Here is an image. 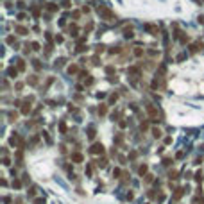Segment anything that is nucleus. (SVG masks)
I'll use <instances>...</instances> for the list:
<instances>
[{
    "label": "nucleus",
    "instance_id": "aec40b11",
    "mask_svg": "<svg viewBox=\"0 0 204 204\" xmlns=\"http://www.w3.org/2000/svg\"><path fill=\"white\" fill-rule=\"evenodd\" d=\"M59 129H61V133H66V125H65V124H61Z\"/></svg>",
    "mask_w": 204,
    "mask_h": 204
},
{
    "label": "nucleus",
    "instance_id": "f03ea898",
    "mask_svg": "<svg viewBox=\"0 0 204 204\" xmlns=\"http://www.w3.org/2000/svg\"><path fill=\"white\" fill-rule=\"evenodd\" d=\"M91 152L93 154H104V147H102V143H95L91 147Z\"/></svg>",
    "mask_w": 204,
    "mask_h": 204
},
{
    "label": "nucleus",
    "instance_id": "6ab92c4d",
    "mask_svg": "<svg viewBox=\"0 0 204 204\" xmlns=\"http://www.w3.org/2000/svg\"><path fill=\"white\" fill-rule=\"evenodd\" d=\"M13 186H16V188H20V186H22V183H20V181H13Z\"/></svg>",
    "mask_w": 204,
    "mask_h": 204
},
{
    "label": "nucleus",
    "instance_id": "0eeeda50",
    "mask_svg": "<svg viewBox=\"0 0 204 204\" xmlns=\"http://www.w3.org/2000/svg\"><path fill=\"white\" fill-rule=\"evenodd\" d=\"M88 136H90V138H95V127H90V131H88Z\"/></svg>",
    "mask_w": 204,
    "mask_h": 204
},
{
    "label": "nucleus",
    "instance_id": "6e6552de",
    "mask_svg": "<svg viewBox=\"0 0 204 204\" xmlns=\"http://www.w3.org/2000/svg\"><path fill=\"white\" fill-rule=\"evenodd\" d=\"M195 181H197V183L202 181V172H197V174H195Z\"/></svg>",
    "mask_w": 204,
    "mask_h": 204
},
{
    "label": "nucleus",
    "instance_id": "4468645a",
    "mask_svg": "<svg viewBox=\"0 0 204 204\" xmlns=\"http://www.w3.org/2000/svg\"><path fill=\"white\" fill-rule=\"evenodd\" d=\"M9 75H11V77H16V70H14V68H9Z\"/></svg>",
    "mask_w": 204,
    "mask_h": 204
},
{
    "label": "nucleus",
    "instance_id": "a211bd4d",
    "mask_svg": "<svg viewBox=\"0 0 204 204\" xmlns=\"http://www.w3.org/2000/svg\"><path fill=\"white\" fill-rule=\"evenodd\" d=\"M134 54H136V56H138V57H140V56H141V54H143V50H141V48H136V50H134Z\"/></svg>",
    "mask_w": 204,
    "mask_h": 204
},
{
    "label": "nucleus",
    "instance_id": "412c9836",
    "mask_svg": "<svg viewBox=\"0 0 204 204\" xmlns=\"http://www.w3.org/2000/svg\"><path fill=\"white\" fill-rule=\"evenodd\" d=\"M32 48H34V50H39V43H32Z\"/></svg>",
    "mask_w": 204,
    "mask_h": 204
},
{
    "label": "nucleus",
    "instance_id": "dca6fc26",
    "mask_svg": "<svg viewBox=\"0 0 204 204\" xmlns=\"http://www.w3.org/2000/svg\"><path fill=\"white\" fill-rule=\"evenodd\" d=\"M152 133H154V136H156V138H159V136H161V131H159V129H154Z\"/></svg>",
    "mask_w": 204,
    "mask_h": 204
},
{
    "label": "nucleus",
    "instance_id": "f3484780",
    "mask_svg": "<svg viewBox=\"0 0 204 204\" xmlns=\"http://www.w3.org/2000/svg\"><path fill=\"white\" fill-rule=\"evenodd\" d=\"M34 68H36V70H39V68H41V65H39V61H38V59L34 61Z\"/></svg>",
    "mask_w": 204,
    "mask_h": 204
},
{
    "label": "nucleus",
    "instance_id": "f257e3e1",
    "mask_svg": "<svg viewBox=\"0 0 204 204\" xmlns=\"http://www.w3.org/2000/svg\"><path fill=\"white\" fill-rule=\"evenodd\" d=\"M98 13L104 16L106 20H113V13H111L109 9H106V7H98Z\"/></svg>",
    "mask_w": 204,
    "mask_h": 204
},
{
    "label": "nucleus",
    "instance_id": "ddd939ff",
    "mask_svg": "<svg viewBox=\"0 0 204 204\" xmlns=\"http://www.w3.org/2000/svg\"><path fill=\"white\" fill-rule=\"evenodd\" d=\"M68 72H70V73H77V66H70Z\"/></svg>",
    "mask_w": 204,
    "mask_h": 204
},
{
    "label": "nucleus",
    "instance_id": "f8f14e48",
    "mask_svg": "<svg viewBox=\"0 0 204 204\" xmlns=\"http://www.w3.org/2000/svg\"><path fill=\"white\" fill-rule=\"evenodd\" d=\"M18 68H20V70H23V68H25V65H23V61H22V59L18 61Z\"/></svg>",
    "mask_w": 204,
    "mask_h": 204
},
{
    "label": "nucleus",
    "instance_id": "9d476101",
    "mask_svg": "<svg viewBox=\"0 0 204 204\" xmlns=\"http://www.w3.org/2000/svg\"><path fill=\"white\" fill-rule=\"evenodd\" d=\"M29 83H31V84H38V79H36V75H32V77L29 79Z\"/></svg>",
    "mask_w": 204,
    "mask_h": 204
},
{
    "label": "nucleus",
    "instance_id": "20e7f679",
    "mask_svg": "<svg viewBox=\"0 0 204 204\" xmlns=\"http://www.w3.org/2000/svg\"><path fill=\"white\" fill-rule=\"evenodd\" d=\"M181 195H183V188H177L174 193V199H181Z\"/></svg>",
    "mask_w": 204,
    "mask_h": 204
},
{
    "label": "nucleus",
    "instance_id": "7ed1b4c3",
    "mask_svg": "<svg viewBox=\"0 0 204 204\" xmlns=\"http://www.w3.org/2000/svg\"><path fill=\"white\" fill-rule=\"evenodd\" d=\"M83 159H84L83 154H79V152H73V154H72V161H73V163H81Z\"/></svg>",
    "mask_w": 204,
    "mask_h": 204
},
{
    "label": "nucleus",
    "instance_id": "9b49d317",
    "mask_svg": "<svg viewBox=\"0 0 204 204\" xmlns=\"http://www.w3.org/2000/svg\"><path fill=\"white\" fill-rule=\"evenodd\" d=\"M45 202V199H41V197H39V199H34V204H43Z\"/></svg>",
    "mask_w": 204,
    "mask_h": 204
},
{
    "label": "nucleus",
    "instance_id": "2eb2a0df",
    "mask_svg": "<svg viewBox=\"0 0 204 204\" xmlns=\"http://www.w3.org/2000/svg\"><path fill=\"white\" fill-rule=\"evenodd\" d=\"M29 111H31V106H29V104H27V106H25V108H23V109H22V113H25V115H27V113H29Z\"/></svg>",
    "mask_w": 204,
    "mask_h": 204
},
{
    "label": "nucleus",
    "instance_id": "39448f33",
    "mask_svg": "<svg viewBox=\"0 0 204 204\" xmlns=\"http://www.w3.org/2000/svg\"><path fill=\"white\" fill-rule=\"evenodd\" d=\"M106 111H108V109H106V106H100V108H98V115H100V116H104V115H106Z\"/></svg>",
    "mask_w": 204,
    "mask_h": 204
},
{
    "label": "nucleus",
    "instance_id": "423d86ee",
    "mask_svg": "<svg viewBox=\"0 0 204 204\" xmlns=\"http://www.w3.org/2000/svg\"><path fill=\"white\" fill-rule=\"evenodd\" d=\"M16 32H20V34H27V29H25V27H16Z\"/></svg>",
    "mask_w": 204,
    "mask_h": 204
},
{
    "label": "nucleus",
    "instance_id": "1a4fd4ad",
    "mask_svg": "<svg viewBox=\"0 0 204 204\" xmlns=\"http://www.w3.org/2000/svg\"><path fill=\"white\" fill-rule=\"evenodd\" d=\"M145 172H147V165H141V167H140V174H141V175H143Z\"/></svg>",
    "mask_w": 204,
    "mask_h": 204
}]
</instances>
